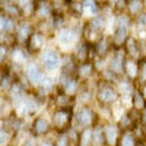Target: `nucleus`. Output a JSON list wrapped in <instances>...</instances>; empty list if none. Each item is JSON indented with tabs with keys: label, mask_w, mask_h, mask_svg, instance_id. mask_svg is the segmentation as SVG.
Listing matches in <instances>:
<instances>
[{
	"label": "nucleus",
	"mask_w": 146,
	"mask_h": 146,
	"mask_svg": "<svg viewBox=\"0 0 146 146\" xmlns=\"http://www.w3.org/2000/svg\"><path fill=\"white\" fill-rule=\"evenodd\" d=\"M127 50L130 55H138L139 48H138V44H136L134 38H129L127 40Z\"/></svg>",
	"instance_id": "nucleus-12"
},
{
	"label": "nucleus",
	"mask_w": 146,
	"mask_h": 146,
	"mask_svg": "<svg viewBox=\"0 0 146 146\" xmlns=\"http://www.w3.org/2000/svg\"><path fill=\"white\" fill-rule=\"evenodd\" d=\"M40 45H42V38H40L39 34H33L32 35V38L29 40V46L31 49L33 50H36L40 48Z\"/></svg>",
	"instance_id": "nucleus-16"
},
{
	"label": "nucleus",
	"mask_w": 146,
	"mask_h": 146,
	"mask_svg": "<svg viewBox=\"0 0 146 146\" xmlns=\"http://www.w3.org/2000/svg\"><path fill=\"white\" fill-rule=\"evenodd\" d=\"M107 48H108V44H107L106 40H104V42H101L98 45V52L100 55H105L107 51Z\"/></svg>",
	"instance_id": "nucleus-23"
},
{
	"label": "nucleus",
	"mask_w": 146,
	"mask_h": 146,
	"mask_svg": "<svg viewBox=\"0 0 146 146\" xmlns=\"http://www.w3.org/2000/svg\"><path fill=\"white\" fill-rule=\"evenodd\" d=\"M86 52H88L86 46H80L79 50H78V57L80 58V60H83V58L86 56Z\"/></svg>",
	"instance_id": "nucleus-27"
},
{
	"label": "nucleus",
	"mask_w": 146,
	"mask_h": 146,
	"mask_svg": "<svg viewBox=\"0 0 146 146\" xmlns=\"http://www.w3.org/2000/svg\"><path fill=\"white\" fill-rule=\"evenodd\" d=\"M119 146H135V139H134V136L131 135V134L125 133L124 135L122 136Z\"/></svg>",
	"instance_id": "nucleus-15"
},
{
	"label": "nucleus",
	"mask_w": 146,
	"mask_h": 146,
	"mask_svg": "<svg viewBox=\"0 0 146 146\" xmlns=\"http://www.w3.org/2000/svg\"><path fill=\"white\" fill-rule=\"evenodd\" d=\"M98 98L102 102H111L117 99V91L110 84H102L99 89Z\"/></svg>",
	"instance_id": "nucleus-2"
},
{
	"label": "nucleus",
	"mask_w": 146,
	"mask_h": 146,
	"mask_svg": "<svg viewBox=\"0 0 146 146\" xmlns=\"http://www.w3.org/2000/svg\"><path fill=\"white\" fill-rule=\"evenodd\" d=\"M43 62L48 70H56L60 66V57L54 50H46L43 54Z\"/></svg>",
	"instance_id": "nucleus-3"
},
{
	"label": "nucleus",
	"mask_w": 146,
	"mask_h": 146,
	"mask_svg": "<svg viewBox=\"0 0 146 146\" xmlns=\"http://www.w3.org/2000/svg\"><path fill=\"white\" fill-rule=\"evenodd\" d=\"M27 76L31 82L33 83H39V82L43 80V74L40 70L35 65H28L27 66Z\"/></svg>",
	"instance_id": "nucleus-4"
},
{
	"label": "nucleus",
	"mask_w": 146,
	"mask_h": 146,
	"mask_svg": "<svg viewBox=\"0 0 146 146\" xmlns=\"http://www.w3.org/2000/svg\"><path fill=\"white\" fill-rule=\"evenodd\" d=\"M124 60H123V52H117L111 60V70L116 73H121L124 70Z\"/></svg>",
	"instance_id": "nucleus-5"
},
{
	"label": "nucleus",
	"mask_w": 146,
	"mask_h": 146,
	"mask_svg": "<svg viewBox=\"0 0 146 146\" xmlns=\"http://www.w3.org/2000/svg\"><path fill=\"white\" fill-rule=\"evenodd\" d=\"M138 25L141 27H146V13H140L138 18Z\"/></svg>",
	"instance_id": "nucleus-25"
},
{
	"label": "nucleus",
	"mask_w": 146,
	"mask_h": 146,
	"mask_svg": "<svg viewBox=\"0 0 146 146\" xmlns=\"http://www.w3.org/2000/svg\"><path fill=\"white\" fill-rule=\"evenodd\" d=\"M49 13V9H48V6L46 5H42L40 6V10H39V15H42V16H46Z\"/></svg>",
	"instance_id": "nucleus-29"
},
{
	"label": "nucleus",
	"mask_w": 146,
	"mask_h": 146,
	"mask_svg": "<svg viewBox=\"0 0 146 146\" xmlns=\"http://www.w3.org/2000/svg\"><path fill=\"white\" fill-rule=\"evenodd\" d=\"M133 102H134L135 108H138V110H141L145 106V100L143 96H141V94H139L138 91H136L133 96Z\"/></svg>",
	"instance_id": "nucleus-17"
},
{
	"label": "nucleus",
	"mask_w": 146,
	"mask_h": 146,
	"mask_svg": "<svg viewBox=\"0 0 146 146\" xmlns=\"http://www.w3.org/2000/svg\"><path fill=\"white\" fill-rule=\"evenodd\" d=\"M4 29L5 31H11L13 29V22L9 18H5V25H4Z\"/></svg>",
	"instance_id": "nucleus-28"
},
{
	"label": "nucleus",
	"mask_w": 146,
	"mask_h": 146,
	"mask_svg": "<svg viewBox=\"0 0 146 146\" xmlns=\"http://www.w3.org/2000/svg\"><path fill=\"white\" fill-rule=\"evenodd\" d=\"M5 55H6V50L4 46H0V60H3L4 57H5Z\"/></svg>",
	"instance_id": "nucleus-32"
},
{
	"label": "nucleus",
	"mask_w": 146,
	"mask_h": 146,
	"mask_svg": "<svg viewBox=\"0 0 146 146\" xmlns=\"http://www.w3.org/2000/svg\"><path fill=\"white\" fill-rule=\"evenodd\" d=\"M26 106H27V108H28L29 110V111H34V110H35V104L33 102V101H28V102H27L26 104Z\"/></svg>",
	"instance_id": "nucleus-31"
},
{
	"label": "nucleus",
	"mask_w": 146,
	"mask_h": 146,
	"mask_svg": "<svg viewBox=\"0 0 146 146\" xmlns=\"http://www.w3.org/2000/svg\"><path fill=\"white\" fill-rule=\"evenodd\" d=\"M25 146H34V145H33V141H32V140H28V141H26Z\"/></svg>",
	"instance_id": "nucleus-35"
},
{
	"label": "nucleus",
	"mask_w": 146,
	"mask_h": 146,
	"mask_svg": "<svg viewBox=\"0 0 146 146\" xmlns=\"http://www.w3.org/2000/svg\"><path fill=\"white\" fill-rule=\"evenodd\" d=\"M29 33V27L27 23H22L20 27H18V34L22 36H27Z\"/></svg>",
	"instance_id": "nucleus-21"
},
{
	"label": "nucleus",
	"mask_w": 146,
	"mask_h": 146,
	"mask_svg": "<svg viewBox=\"0 0 146 146\" xmlns=\"http://www.w3.org/2000/svg\"><path fill=\"white\" fill-rule=\"evenodd\" d=\"M58 146H67V140L66 138H62L58 140Z\"/></svg>",
	"instance_id": "nucleus-33"
},
{
	"label": "nucleus",
	"mask_w": 146,
	"mask_h": 146,
	"mask_svg": "<svg viewBox=\"0 0 146 146\" xmlns=\"http://www.w3.org/2000/svg\"><path fill=\"white\" fill-rule=\"evenodd\" d=\"M7 140V135L5 134V131H3V130H0V145L4 144L5 141Z\"/></svg>",
	"instance_id": "nucleus-30"
},
{
	"label": "nucleus",
	"mask_w": 146,
	"mask_h": 146,
	"mask_svg": "<svg viewBox=\"0 0 146 146\" xmlns=\"http://www.w3.org/2000/svg\"><path fill=\"white\" fill-rule=\"evenodd\" d=\"M139 76H140V83L146 84V61L139 66Z\"/></svg>",
	"instance_id": "nucleus-19"
},
{
	"label": "nucleus",
	"mask_w": 146,
	"mask_h": 146,
	"mask_svg": "<svg viewBox=\"0 0 146 146\" xmlns=\"http://www.w3.org/2000/svg\"><path fill=\"white\" fill-rule=\"evenodd\" d=\"M34 129L38 134L44 133V131H46V129H48V122L45 119H43V118H39L34 124Z\"/></svg>",
	"instance_id": "nucleus-14"
},
{
	"label": "nucleus",
	"mask_w": 146,
	"mask_h": 146,
	"mask_svg": "<svg viewBox=\"0 0 146 146\" xmlns=\"http://www.w3.org/2000/svg\"><path fill=\"white\" fill-rule=\"evenodd\" d=\"M67 121H68L67 112H63V111L57 112L56 115H55V117H54V122H55V124H56L57 127H63L66 124Z\"/></svg>",
	"instance_id": "nucleus-9"
},
{
	"label": "nucleus",
	"mask_w": 146,
	"mask_h": 146,
	"mask_svg": "<svg viewBox=\"0 0 146 146\" xmlns=\"http://www.w3.org/2000/svg\"><path fill=\"white\" fill-rule=\"evenodd\" d=\"M129 18L127 16H121L118 18L117 22V29L115 33V42L117 44H121L127 36V32H128V27H129Z\"/></svg>",
	"instance_id": "nucleus-1"
},
{
	"label": "nucleus",
	"mask_w": 146,
	"mask_h": 146,
	"mask_svg": "<svg viewBox=\"0 0 146 146\" xmlns=\"http://www.w3.org/2000/svg\"><path fill=\"white\" fill-rule=\"evenodd\" d=\"M119 89L123 94H131V85L128 83V82H122L119 84Z\"/></svg>",
	"instance_id": "nucleus-20"
},
{
	"label": "nucleus",
	"mask_w": 146,
	"mask_h": 146,
	"mask_svg": "<svg viewBox=\"0 0 146 146\" xmlns=\"http://www.w3.org/2000/svg\"><path fill=\"white\" fill-rule=\"evenodd\" d=\"M93 131L86 129L83 131V134L80 136V146H90L91 141H93Z\"/></svg>",
	"instance_id": "nucleus-11"
},
{
	"label": "nucleus",
	"mask_w": 146,
	"mask_h": 146,
	"mask_svg": "<svg viewBox=\"0 0 146 146\" xmlns=\"http://www.w3.org/2000/svg\"><path fill=\"white\" fill-rule=\"evenodd\" d=\"M4 25H5V18L0 17V29H4Z\"/></svg>",
	"instance_id": "nucleus-34"
},
{
	"label": "nucleus",
	"mask_w": 146,
	"mask_h": 146,
	"mask_svg": "<svg viewBox=\"0 0 146 146\" xmlns=\"http://www.w3.org/2000/svg\"><path fill=\"white\" fill-rule=\"evenodd\" d=\"M90 72H91V65H84L80 68V73L83 76H89Z\"/></svg>",
	"instance_id": "nucleus-24"
},
{
	"label": "nucleus",
	"mask_w": 146,
	"mask_h": 146,
	"mask_svg": "<svg viewBox=\"0 0 146 146\" xmlns=\"http://www.w3.org/2000/svg\"><path fill=\"white\" fill-rule=\"evenodd\" d=\"M42 146H51V145H50V144H43Z\"/></svg>",
	"instance_id": "nucleus-37"
},
{
	"label": "nucleus",
	"mask_w": 146,
	"mask_h": 146,
	"mask_svg": "<svg viewBox=\"0 0 146 146\" xmlns=\"http://www.w3.org/2000/svg\"><path fill=\"white\" fill-rule=\"evenodd\" d=\"M105 26V21L102 18L100 17H96L94 18L93 21L90 22V28H91V32H98V31H101Z\"/></svg>",
	"instance_id": "nucleus-13"
},
{
	"label": "nucleus",
	"mask_w": 146,
	"mask_h": 146,
	"mask_svg": "<svg viewBox=\"0 0 146 146\" xmlns=\"http://www.w3.org/2000/svg\"><path fill=\"white\" fill-rule=\"evenodd\" d=\"M74 39V33L71 29H63L60 33V42L62 44H71Z\"/></svg>",
	"instance_id": "nucleus-8"
},
{
	"label": "nucleus",
	"mask_w": 146,
	"mask_h": 146,
	"mask_svg": "<svg viewBox=\"0 0 146 146\" xmlns=\"http://www.w3.org/2000/svg\"><path fill=\"white\" fill-rule=\"evenodd\" d=\"M105 135H106V139L110 144H113L117 139V129L113 125H108L105 130Z\"/></svg>",
	"instance_id": "nucleus-10"
},
{
	"label": "nucleus",
	"mask_w": 146,
	"mask_h": 146,
	"mask_svg": "<svg viewBox=\"0 0 146 146\" xmlns=\"http://www.w3.org/2000/svg\"><path fill=\"white\" fill-rule=\"evenodd\" d=\"M63 86H65V89H66L67 93H73V90H74V89H76V86H77V83H76V80L70 79V80H68Z\"/></svg>",
	"instance_id": "nucleus-22"
},
{
	"label": "nucleus",
	"mask_w": 146,
	"mask_h": 146,
	"mask_svg": "<svg viewBox=\"0 0 146 146\" xmlns=\"http://www.w3.org/2000/svg\"><path fill=\"white\" fill-rule=\"evenodd\" d=\"M124 70L127 71V73L129 74V77H131V78H134L135 76L139 74V66L136 65L134 61H128V62H125Z\"/></svg>",
	"instance_id": "nucleus-7"
},
{
	"label": "nucleus",
	"mask_w": 146,
	"mask_h": 146,
	"mask_svg": "<svg viewBox=\"0 0 146 146\" xmlns=\"http://www.w3.org/2000/svg\"><path fill=\"white\" fill-rule=\"evenodd\" d=\"M143 121H144V123L146 124V110H145L144 113H143Z\"/></svg>",
	"instance_id": "nucleus-36"
},
{
	"label": "nucleus",
	"mask_w": 146,
	"mask_h": 146,
	"mask_svg": "<svg viewBox=\"0 0 146 146\" xmlns=\"http://www.w3.org/2000/svg\"><path fill=\"white\" fill-rule=\"evenodd\" d=\"M52 86V80L51 79H44L42 80V88H44V90H48Z\"/></svg>",
	"instance_id": "nucleus-26"
},
{
	"label": "nucleus",
	"mask_w": 146,
	"mask_h": 146,
	"mask_svg": "<svg viewBox=\"0 0 146 146\" xmlns=\"http://www.w3.org/2000/svg\"><path fill=\"white\" fill-rule=\"evenodd\" d=\"M77 119H78L80 125H88L89 123L91 122V119H93V113H91L90 110L83 108L78 113V116H77Z\"/></svg>",
	"instance_id": "nucleus-6"
},
{
	"label": "nucleus",
	"mask_w": 146,
	"mask_h": 146,
	"mask_svg": "<svg viewBox=\"0 0 146 146\" xmlns=\"http://www.w3.org/2000/svg\"><path fill=\"white\" fill-rule=\"evenodd\" d=\"M139 146H144V145H139Z\"/></svg>",
	"instance_id": "nucleus-38"
},
{
	"label": "nucleus",
	"mask_w": 146,
	"mask_h": 146,
	"mask_svg": "<svg viewBox=\"0 0 146 146\" xmlns=\"http://www.w3.org/2000/svg\"><path fill=\"white\" fill-rule=\"evenodd\" d=\"M141 7H143V3L138 1V0H134V1H130L129 3V10L131 13H138Z\"/></svg>",
	"instance_id": "nucleus-18"
}]
</instances>
